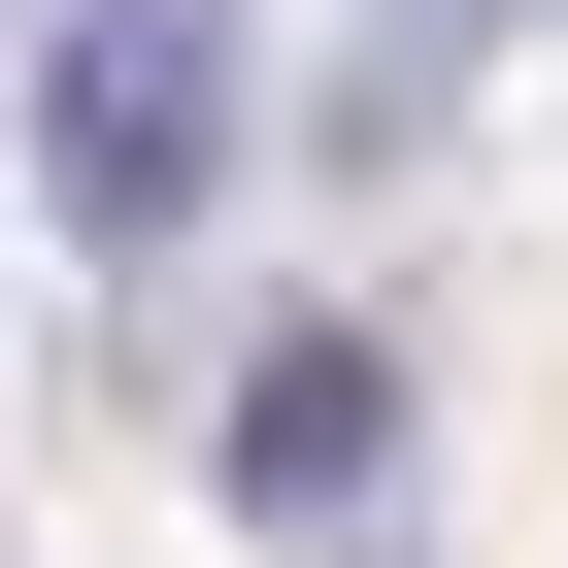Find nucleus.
Here are the masks:
<instances>
[{
    "label": "nucleus",
    "mask_w": 568,
    "mask_h": 568,
    "mask_svg": "<svg viewBox=\"0 0 568 568\" xmlns=\"http://www.w3.org/2000/svg\"><path fill=\"white\" fill-rule=\"evenodd\" d=\"M201 168H234V34H201V0H68V34H34V234L134 267Z\"/></svg>",
    "instance_id": "1"
},
{
    "label": "nucleus",
    "mask_w": 568,
    "mask_h": 568,
    "mask_svg": "<svg viewBox=\"0 0 568 568\" xmlns=\"http://www.w3.org/2000/svg\"><path fill=\"white\" fill-rule=\"evenodd\" d=\"M234 501H267V535H368V501H402V368H368V335H267V368H234Z\"/></svg>",
    "instance_id": "2"
}]
</instances>
